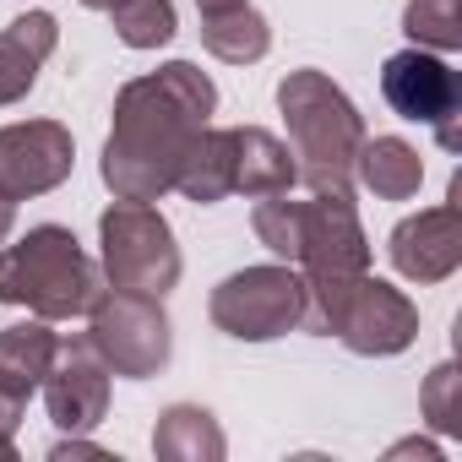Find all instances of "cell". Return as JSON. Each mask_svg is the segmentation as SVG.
<instances>
[{
	"label": "cell",
	"instance_id": "obj_1",
	"mask_svg": "<svg viewBox=\"0 0 462 462\" xmlns=\"http://www.w3.org/2000/svg\"><path fill=\"white\" fill-rule=\"evenodd\" d=\"M212 109H217V88L190 60H169L125 82L98 163L115 201H158L163 190H174V174Z\"/></svg>",
	"mask_w": 462,
	"mask_h": 462
},
{
	"label": "cell",
	"instance_id": "obj_2",
	"mask_svg": "<svg viewBox=\"0 0 462 462\" xmlns=\"http://www.w3.org/2000/svg\"><path fill=\"white\" fill-rule=\"evenodd\" d=\"M278 109L289 120L294 169L316 196H354V158L365 142V120L348 93L327 71H289L278 82Z\"/></svg>",
	"mask_w": 462,
	"mask_h": 462
},
{
	"label": "cell",
	"instance_id": "obj_3",
	"mask_svg": "<svg viewBox=\"0 0 462 462\" xmlns=\"http://www.w3.org/2000/svg\"><path fill=\"white\" fill-rule=\"evenodd\" d=\"M256 240L294 262L305 278H348V273H370V240L359 228L354 196H305L294 201L289 190L262 196L251 212Z\"/></svg>",
	"mask_w": 462,
	"mask_h": 462
},
{
	"label": "cell",
	"instance_id": "obj_4",
	"mask_svg": "<svg viewBox=\"0 0 462 462\" xmlns=\"http://www.w3.org/2000/svg\"><path fill=\"white\" fill-rule=\"evenodd\" d=\"M104 289V267L60 223H39L17 245L0 251V305H23L44 321L88 316Z\"/></svg>",
	"mask_w": 462,
	"mask_h": 462
},
{
	"label": "cell",
	"instance_id": "obj_5",
	"mask_svg": "<svg viewBox=\"0 0 462 462\" xmlns=\"http://www.w3.org/2000/svg\"><path fill=\"white\" fill-rule=\"evenodd\" d=\"M305 289H310L305 327L337 337L348 354L386 359V354H402L419 337V305L402 289H392V283H381L370 273L305 278Z\"/></svg>",
	"mask_w": 462,
	"mask_h": 462
},
{
	"label": "cell",
	"instance_id": "obj_6",
	"mask_svg": "<svg viewBox=\"0 0 462 462\" xmlns=\"http://www.w3.org/2000/svg\"><path fill=\"white\" fill-rule=\"evenodd\" d=\"M98 245H104V283L125 294L163 300L180 283V245L174 228L152 201H115L98 217Z\"/></svg>",
	"mask_w": 462,
	"mask_h": 462
},
{
	"label": "cell",
	"instance_id": "obj_7",
	"mask_svg": "<svg viewBox=\"0 0 462 462\" xmlns=\"http://www.w3.org/2000/svg\"><path fill=\"white\" fill-rule=\"evenodd\" d=\"M207 310H212L217 332L240 337V343H267V337L305 327L310 289H305V273H294V267H245L212 289Z\"/></svg>",
	"mask_w": 462,
	"mask_h": 462
},
{
	"label": "cell",
	"instance_id": "obj_8",
	"mask_svg": "<svg viewBox=\"0 0 462 462\" xmlns=\"http://www.w3.org/2000/svg\"><path fill=\"white\" fill-rule=\"evenodd\" d=\"M88 343L98 348V359L109 365V375H131L147 381L169 365L174 332L169 316L152 294H125V289H104L98 305L88 310Z\"/></svg>",
	"mask_w": 462,
	"mask_h": 462
},
{
	"label": "cell",
	"instance_id": "obj_9",
	"mask_svg": "<svg viewBox=\"0 0 462 462\" xmlns=\"http://www.w3.org/2000/svg\"><path fill=\"white\" fill-rule=\"evenodd\" d=\"M381 93H386V104L402 120L430 125L446 152L462 147V82H457V71L435 50H419V44L397 50L381 66Z\"/></svg>",
	"mask_w": 462,
	"mask_h": 462
},
{
	"label": "cell",
	"instance_id": "obj_10",
	"mask_svg": "<svg viewBox=\"0 0 462 462\" xmlns=\"http://www.w3.org/2000/svg\"><path fill=\"white\" fill-rule=\"evenodd\" d=\"M71 163H77V142L66 125H55V120L0 125V196H12V201L44 196V190L66 185Z\"/></svg>",
	"mask_w": 462,
	"mask_h": 462
},
{
	"label": "cell",
	"instance_id": "obj_11",
	"mask_svg": "<svg viewBox=\"0 0 462 462\" xmlns=\"http://www.w3.org/2000/svg\"><path fill=\"white\" fill-rule=\"evenodd\" d=\"M44 402H50V419L71 435L93 430L109 413V365L98 359V348L88 337L55 343V359L44 370Z\"/></svg>",
	"mask_w": 462,
	"mask_h": 462
},
{
	"label": "cell",
	"instance_id": "obj_12",
	"mask_svg": "<svg viewBox=\"0 0 462 462\" xmlns=\"http://www.w3.org/2000/svg\"><path fill=\"white\" fill-rule=\"evenodd\" d=\"M386 256L408 283H446L462 267V217H457V207L446 201V207H424V212L402 217L386 240Z\"/></svg>",
	"mask_w": 462,
	"mask_h": 462
},
{
	"label": "cell",
	"instance_id": "obj_13",
	"mask_svg": "<svg viewBox=\"0 0 462 462\" xmlns=\"http://www.w3.org/2000/svg\"><path fill=\"white\" fill-rule=\"evenodd\" d=\"M55 343H60V337L50 332L44 316L17 321V327L0 332V430H6V435L23 424L28 397L44 386V370H50V359H55Z\"/></svg>",
	"mask_w": 462,
	"mask_h": 462
},
{
	"label": "cell",
	"instance_id": "obj_14",
	"mask_svg": "<svg viewBox=\"0 0 462 462\" xmlns=\"http://www.w3.org/2000/svg\"><path fill=\"white\" fill-rule=\"evenodd\" d=\"M60 44V28L50 12H23L6 33H0V109L6 104H23L44 71V60L55 55Z\"/></svg>",
	"mask_w": 462,
	"mask_h": 462
},
{
	"label": "cell",
	"instance_id": "obj_15",
	"mask_svg": "<svg viewBox=\"0 0 462 462\" xmlns=\"http://www.w3.org/2000/svg\"><path fill=\"white\" fill-rule=\"evenodd\" d=\"M174 190L196 207H212L223 196H235V125H201V136L190 142Z\"/></svg>",
	"mask_w": 462,
	"mask_h": 462
},
{
	"label": "cell",
	"instance_id": "obj_16",
	"mask_svg": "<svg viewBox=\"0 0 462 462\" xmlns=\"http://www.w3.org/2000/svg\"><path fill=\"white\" fill-rule=\"evenodd\" d=\"M300 169L289 142H278L262 125H235V196H278L294 190Z\"/></svg>",
	"mask_w": 462,
	"mask_h": 462
},
{
	"label": "cell",
	"instance_id": "obj_17",
	"mask_svg": "<svg viewBox=\"0 0 462 462\" xmlns=\"http://www.w3.org/2000/svg\"><path fill=\"white\" fill-rule=\"evenodd\" d=\"M354 180L365 190H375L381 201H408L424 185V158L402 136H375V142L365 136L359 142V158H354Z\"/></svg>",
	"mask_w": 462,
	"mask_h": 462
},
{
	"label": "cell",
	"instance_id": "obj_18",
	"mask_svg": "<svg viewBox=\"0 0 462 462\" xmlns=\"http://www.w3.org/2000/svg\"><path fill=\"white\" fill-rule=\"evenodd\" d=\"M152 451L163 462H217L228 451V440H223V430L207 408L174 402V408H163V419L152 430Z\"/></svg>",
	"mask_w": 462,
	"mask_h": 462
},
{
	"label": "cell",
	"instance_id": "obj_19",
	"mask_svg": "<svg viewBox=\"0 0 462 462\" xmlns=\"http://www.w3.org/2000/svg\"><path fill=\"white\" fill-rule=\"evenodd\" d=\"M201 44L228 66H251V60H262L273 50V28H267L262 12L235 6V12H217V17L201 23Z\"/></svg>",
	"mask_w": 462,
	"mask_h": 462
},
{
	"label": "cell",
	"instance_id": "obj_20",
	"mask_svg": "<svg viewBox=\"0 0 462 462\" xmlns=\"http://www.w3.org/2000/svg\"><path fill=\"white\" fill-rule=\"evenodd\" d=\"M109 23L120 33V44L131 50H163L174 39V0H109Z\"/></svg>",
	"mask_w": 462,
	"mask_h": 462
},
{
	"label": "cell",
	"instance_id": "obj_21",
	"mask_svg": "<svg viewBox=\"0 0 462 462\" xmlns=\"http://www.w3.org/2000/svg\"><path fill=\"white\" fill-rule=\"evenodd\" d=\"M402 33L419 50H435V55L462 50V0H408Z\"/></svg>",
	"mask_w": 462,
	"mask_h": 462
},
{
	"label": "cell",
	"instance_id": "obj_22",
	"mask_svg": "<svg viewBox=\"0 0 462 462\" xmlns=\"http://www.w3.org/2000/svg\"><path fill=\"white\" fill-rule=\"evenodd\" d=\"M419 408H424V419H430L440 435L462 430V375H457V365H435V370H430V381H424V392H419Z\"/></svg>",
	"mask_w": 462,
	"mask_h": 462
},
{
	"label": "cell",
	"instance_id": "obj_23",
	"mask_svg": "<svg viewBox=\"0 0 462 462\" xmlns=\"http://www.w3.org/2000/svg\"><path fill=\"white\" fill-rule=\"evenodd\" d=\"M235 6H251V0H196L201 17H217V12H235Z\"/></svg>",
	"mask_w": 462,
	"mask_h": 462
},
{
	"label": "cell",
	"instance_id": "obj_24",
	"mask_svg": "<svg viewBox=\"0 0 462 462\" xmlns=\"http://www.w3.org/2000/svg\"><path fill=\"white\" fill-rule=\"evenodd\" d=\"M12 223H17V201H12V196H0V240L12 235Z\"/></svg>",
	"mask_w": 462,
	"mask_h": 462
},
{
	"label": "cell",
	"instance_id": "obj_25",
	"mask_svg": "<svg viewBox=\"0 0 462 462\" xmlns=\"http://www.w3.org/2000/svg\"><path fill=\"white\" fill-rule=\"evenodd\" d=\"M12 457H17V446H12V435H6V430H0V462H12Z\"/></svg>",
	"mask_w": 462,
	"mask_h": 462
},
{
	"label": "cell",
	"instance_id": "obj_26",
	"mask_svg": "<svg viewBox=\"0 0 462 462\" xmlns=\"http://www.w3.org/2000/svg\"><path fill=\"white\" fill-rule=\"evenodd\" d=\"M82 6H93V12H104V6H109V0H82Z\"/></svg>",
	"mask_w": 462,
	"mask_h": 462
}]
</instances>
